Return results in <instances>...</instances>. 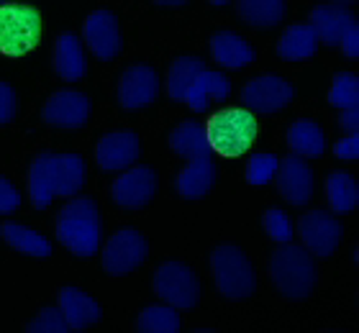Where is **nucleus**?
<instances>
[{
  "instance_id": "1",
  "label": "nucleus",
  "mask_w": 359,
  "mask_h": 333,
  "mask_svg": "<svg viewBox=\"0 0 359 333\" xmlns=\"http://www.w3.org/2000/svg\"><path fill=\"white\" fill-rule=\"evenodd\" d=\"M88 182V164L80 154L44 151L29 167V198L36 210H46L54 198H75Z\"/></svg>"
},
{
  "instance_id": "2",
  "label": "nucleus",
  "mask_w": 359,
  "mask_h": 333,
  "mask_svg": "<svg viewBox=\"0 0 359 333\" xmlns=\"http://www.w3.org/2000/svg\"><path fill=\"white\" fill-rule=\"evenodd\" d=\"M57 238L75 257H95L100 249V213L93 198H69L57 215Z\"/></svg>"
},
{
  "instance_id": "3",
  "label": "nucleus",
  "mask_w": 359,
  "mask_h": 333,
  "mask_svg": "<svg viewBox=\"0 0 359 333\" xmlns=\"http://www.w3.org/2000/svg\"><path fill=\"white\" fill-rule=\"evenodd\" d=\"M269 277L280 295L287 300H306L316 287L313 254L303 244H277V252L269 259Z\"/></svg>"
},
{
  "instance_id": "4",
  "label": "nucleus",
  "mask_w": 359,
  "mask_h": 333,
  "mask_svg": "<svg viewBox=\"0 0 359 333\" xmlns=\"http://www.w3.org/2000/svg\"><path fill=\"white\" fill-rule=\"evenodd\" d=\"M210 269L216 280L218 292L226 300H247L255 295L257 290V274L249 257L241 252L239 246L221 244L210 254Z\"/></svg>"
},
{
  "instance_id": "5",
  "label": "nucleus",
  "mask_w": 359,
  "mask_h": 333,
  "mask_svg": "<svg viewBox=\"0 0 359 333\" xmlns=\"http://www.w3.org/2000/svg\"><path fill=\"white\" fill-rule=\"evenodd\" d=\"M205 136L216 154L224 156H241L257 139V118L252 111L231 108V111H218L205 123Z\"/></svg>"
},
{
  "instance_id": "6",
  "label": "nucleus",
  "mask_w": 359,
  "mask_h": 333,
  "mask_svg": "<svg viewBox=\"0 0 359 333\" xmlns=\"http://www.w3.org/2000/svg\"><path fill=\"white\" fill-rule=\"evenodd\" d=\"M41 18L31 6H0V52L8 57H23L39 44Z\"/></svg>"
},
{
  "instance_id": "7",
  "label": "nucleus",
  "mask_w": 359,
  "mask_h": 333,
  "mask_svg": "<svg viewBox=\"0 0 359 333\" xmlns=\"http://www.w3.org/2000/svg\"><path fill=\"white\" fill-rule=\"evenodd\" d=\"M151 287L167 305H172L177 311H193L201 297V282L195 277L190 266L182 261H165L157 266Z\"/></svg>"
},
{
  "instance_id": "8",
  "label": "nucleus",
  "mask_w": 359,
  "mask_h": 333,
  "mask_svg": "<svg viewBox=\"0 0 359 333\" xmlns=\"http://www.w3.org/2000/svg\"><path fill=\"white\" fill-rule=\"evenodd\" d=\"M295 233L300 236V244L306 246L313 257H331L341 244L344 236V226L339 223L337 215H331L329 210H308L300 215V221L295 223Z\"/></svg>"
},
{
  "instance_id": "9",
  "label": "nucleus",
  "mask_w": 359,
  "mask_h": 333,
  "mask_svg": "<svg viewBox=\"0 0 359 333\" xmlns=\"http://www.w3.org/2000/svg\"><path fill=\"white\" fill-rule=\"evenodd\" d=\"M149 257V241L134 229L116 231L103 246V269L113 277L131 274Z\"/></svg>"
},
{
  "instance_id": "10",
  "label": "nucleus",
  "mask_w": 359,
  "mask_h": 333,
  "mask_svg": "<svg viewBox=\"0 0 359 333\" xmlns=\"http://www.w3.org/2000/svg\"><path fill=\"white\" fill-rule=\"evenodd\" d=\"M292 85L280 74H259L241 88V103H247V111L262 116L285 111L292 103Z\"/></svg>"
},
{
  "instance_id": "11",
  "label": "nucleus",
  "mask_w": 359,
  "mask_h": 333,
  "mask_svg": "<svg viewBox=\"0 0 359 333\" xmlns=\"http://www.w3.org/2000/svg\"><path fill=\"white\" fill-rule=\"evenodd\" d=\"M154 193H157V175L151 167H144V164H134L123 170L111 187L113 203L123 210H142L151 203Z\"/></svg>"
},
{
  "instance_id": "12",
  "label": "nucleus",
  "mask_w": 359,
  "mask_h": 333,
  "mask_svg": "<svg viewBox=\"0 0 359 333\" xmlns=\"http://www.w3.org/2000/svg\"><path fill=\"white\" fill-rule=\"evenodd\" d=\"M275 182H277V193L287 200V205L306 208L313 200L316 177L308 159H303V156L290 154L285 156V159H280Z\"/></svg>"
},
{
  "instance_id": "13",
  "label": "nucleus",
  "mask_w": 359,
  "mask_h": 333,
  "mask_svg": "<svg viewBox=\"0 0 359 333\" xmlns=\"http://www.w3.org/2000/svg\"><path fill=\"white\" fill-rule=\"evenodd\" d=\"M41 118L52 128H62V131L85 128L90 118V97L80 90H57L46 100Z\"/></svg>"
},
{
  "instance_id": "14",
  "label": "nucleus",
  "mask_w": 359,
  "mask_h": 333,
  "mask_svg": "<svg viewBox=\"0 0 359 333\" xmlns=\"http://www.w3.org/2000/svg\"><path fill=\"white\" fill-rule=\"evenodd\" d=\"M159 95V74L149 64H134L121 74L118 103L126 111H144Z\"/></svg>"
},
{
  "instance_id": "15",
  "label": "nucleus",
  "mask_w": 359,
  "mask_h": 333,
  "mask_svg": "<svg viewBox=\"0 0 359 333\" xmlns=\"http://www.w3.org/2000/svg\"><path fill=\"white\" fill-rule=\"evenodd\" d=\"M142 147L134 131H113L105 133L95 147V164L100 172H123L139 162Z\"/></svg>"
},
{
  "instance_id": "16",
  "label": "nucleus",
  "mask_w": 359,
  "mask_h": 333,
  "mask_svg": "<svg viewBox=\"0 0 359 333\" xmlns=\"http://www.w3.org/2000/svg\"><path fill=\"white\" fill-rule=\"evenodd\" d=\"M83 39L90 52L103 62L118 57L121 46H123L118 18H116L111 11H93L83 26Z\"/></svg>"
},
{
  "instance_id": "17",
  "label": "nucleus",
  "mask_w": 359,
  "mask_h": 333,
  "mask_svg": "<svg viewBox=\"0 0 359 333\" xmlns=\"http://www.w3.org/2000/svg\"><path fill=\"white\" fill-rule=\"evenodd\" d=\"M210 54H213V62L224 69H244L255 64L252 44L233 31H216L210 36Z\"/></svg>"
},
{
  "instance_id": "18",
  "label": "nucleus",
  "mask_w": 359,
  "mask_h": 333,
  "mask_svg": "<svg viewBox=\"0 0 359 333\" xmlns=\"http://www.w3.org/2000/svg\"><path fill=\"white\" fill-rule=\"evenodd\" d=\"M231 95V80L224 72L216 69H203L198 74V80L193 82V88L187 90L185 103L193 108L195 113H205L213 103H224L226 97Z\"/></svg>"
},
{
  "instance_id": "19",
  "label": "nucleus",
  "mask_w": 359,
  "mask_h": 333,
  "mask_svg": "<svg viewBox=\"0 0 359 333\" xmlns=\"http://www.w3.org/2000/svg\"><path fill=\"white\" fill-rule=\"evenodd\" d=\"M170 147L177 156L195 162V159H213V147H210L208 136H205V126L198 121H182L172 128L170 133Z\"/></svg>"
},
{
  "instance_id": "20",
  "label": "nucleus",
  "mask_w": 359,
  "mask_h": 333,
  "mask_svg": "<svg viewBox=\"0 0 359 333\" xmlns=\"http://www.w3.org/2000/svg\"><path fill=\"white\" fill-rule=\"evenodd\" d=\"M54 72L65 82H77L88 74V54L75 34H62L54 44Z\"/></svg>"
},
{
  "instance_id": "21",
  "label": "nucleus",
  "mask_w": 359,
  "mask_h": 333,
  "mask_svg": "<svg viewBox=\"0 0 359 333\" xmlns=\"http://www.w3.org/2000/svg\"><path fill=\"white\" fill-rule=\"evenodd\" d=\"M60 311L67 320L69 331H85L100 320V305L77 287H65L60 292Z\"/></svg>"
},
{
  "instance_id": "22",
  "label": "nucleus",
  "mask_w": 359,
  "mask_h": 333,
  "mask_svg": "<svg viewBox=\"0 0 359 333\" xmlns=\"http://www.w3.org/2000/svg\"><path fill=\"white\" fill-rule=\"evenodd\" d=\"M354 18V13H349L344 6H337V3H321V6L313 8L311 13V29H313L318 44L339 46V39H341V31H344L346 21Z\"/></svg>"
},
{
  "instance_id": "23",
  "label": "nucleus",
  "mask_w": 359,
  "mask_h": 333,
  "mask_svg": "<svg viewBox=\"0 0 359 333\" xmlns=\"http://www.w3.org/2000/svg\"><path fill=\"white\" fill-rule=\"evenodd\" d=\"M0 238L6 241L13 252L34 257V259H46L52 254V241L41 233H36L34 229L23 226L18 221H6L0 226Z\"/></svg>"
},
{
  "instance_id": "24",
  "label": "nucleus",
  "mask_w": 359,
  "mask_h": 333,
  "mask_svg": "<svg viewBox=\"0 0 359 333\" xmlns=\"http://www.w3.org/2000/svg\"><path fill=\"white\" fill-rule=\"evenodd\" d=\"M216 185V167H213V159H195L180 172L177 179H175V187L177 193L187 200H201L213 190Z\"/></svg>"
},
{
  "instance_id": "25",
  "label": "nucleus",
  "mask_w": 359,
  "mask_h": 333,
  "mask_svg": "<svg viewBox=\"0 0 359 333\" xmlns=\"http://www.w3.org/2000/svg\"><path fill=\"white\" fill-rule=\"evenodd\" d=\"M318 52V39H316L311 23H292L283 31L277 41V54L285 62H303L311 60Z\"/></svg>"
},
{
  "instance_id": "26",
  "label": "nucleus",
  "mask_w": 359,
  "mask_h": 333,
  "mask_svg": "<svg viewBox=\"0 0 359 333\" xmlns=\"http://www.w3.org/2000/svg\"><path fill=\"white\" fill-rule=\"evenodd\" d=\"M287 147L295 156L303 159H318L326 151V136L323 128L311 118H298L287 128Z\"/></svg>"
},
{
  "instance_id": "27",
  "label": "nucleus",
  "mask_w": 359,
  "mask_h": 333,
  "mask_svg": "<svg viewBox=\"0 0 359 333\" xmlns=\"http://www.w3.org/2000/svg\"><path fill=\"white\" fill-rule=\"evenodd\" d=\"M326 200L334 213H352L359 203V185L349 172H331L326 177Z\"/></svg>"
},
{
  "instance_id": "28",
  "label": "nucleus",
  "mask_w": 359,
  "mask_h": 333,
  "mask_svg": "<svg viewBox=\"0 0 359 333\" xmlns=\"http://www.w3.org/2000/svg\"><path fill=\"white\" fill-rule=\"evenodd\" d=\"M205 69V62L201 57H180L172 62L170 72H167V95L172 97L175 103H185L187 90L193 88V82L198 80V74Z\"/></svg>"
},
{
  "instance_id": "29",
  "label": "nucleus",
  "mask_w": 359,
  "mask_h": 333,
  "mask_svg": "<svg viewBox=\"0 0 359 333\" xmlns=\"http://www.w3.org/2000/svg\"><path fill=\"white\" fill-rule=\"evenodd\" d=\"M239 15L252 29H275L285 18V0H239Z\"/></svg>"
},
{
  "instance_id": "30",
  "label": "nucleus",
  "mask_w": 359,
  "mask_h": 333,
  "mask_svg": "<svg viewBox=\"0 0 359 333\" xmlns=\"http://www.w3.org/2000/svg\"><path fill=\"white\" fill-rule=\"evenodd\" d=\"M136 331L142 333H177L180 331V313L172 305H149L136 320Z\"/></svg>"
},
{
  "instance_id": "31",
  "label": "nucleus",
  "mask_w": 359,
  "mask_h": 333,
  "mask_svg": "<svg viewBox=\"0 0 359 333\" xmlns=\"http://www.w3.org/2000/svg\"><path fill=\"white\" fill-rule=\"evenodd\" d=\"M329 103L339 111L346 108H359V77L352 72H339L334 74L329 90Z\"/></svg>"
},
{
  "instance_id": "32",
  "label": "nucleus",
  "mask_w": 359,
  "mask_h": 333,
  "mask_svg": "<svg viewBox=\"0 0 359 333\" xmlns=\"http://www.w3.org/2000/svg\"><path fill=\"white\" fill-rule=\"evenodd\" d=\"M262 226H264V233L275 244H290L292 238H295V223L280 208H269L267 213L262 215Z\"/></svg>"
},
{
  "instance_id": "33",
  "label": "nucleus",
  "mask_w": 359,
  "mask_h": 333,
  "mask_svg": "<svg viewBox=\"0 0 359 333\" xmlns=\"http://www.w3.org/2000/svg\"><path fill=\"white\" fill-rule=\"evenodd\" d=\"M277 167H280V159L275 154H252L247 164V182L255 187H262V185H269L277 175Z\"/></svg>"
},
{
  "instance_id": "34",
  "label": "nucleus",
  "mask_w": 359,
  "mask_h": 333,
  "mask_svg": "<svg viewBox=\"0 0 359 333\" xmlns=\"http://www.w3.org/2000/svg\"><path fill=\"white\" fill-rule=\"evenodd\" d=\"M26 331L29 333H67L69 326H67V320H65V315H62L60 305H57V308H44L36 318L31 320Z\"/></svg>"
},
{
  "instance_id": "35",
  "label": "nucleus",
  "mask_w": 359,
  "mask_h": 333,
  "mask_svg": "<svg viewBox=\"0 0 359 333\" xmlns=\"http://www.w3.org/2000/svg\"><path fill=\"white\" fill-rule=\"evenodd\" d=\"M15 111H18L15 90L11 88L8 82H0V128L8 126V123L15 118Z\"/></svg>"
},
{
  "instance_id": "36",
  "label": "nucleus",
  "mask_w": 359,
  "mask_h": 333,
  "mask_svg": "<svg viewBox=\"0 0 359 333\" xmlns=\"http://www.w3.org/2000/svg\"><path fill=\"white\" fill-rule=\"evenodd\" d=\"M339 46H341L344 57H349V60H357V57H359V23H357V15L346 21L344 31H341V39H339Z\"/></svg>"
},
{
  "instance_id": "37",
  "label": "nucleus",
  "mask_w": 359,
  "mask_h": 333,
  "mask_svg": "<svg viewBox=\"0 0 359 333\" xmlns=\"http://www.w3.org/2000/svg\"><path fill=\"white\" fill-rule=\"evenodd\" d=\"M21 208V193L8 177H0V215H11Z\"/></svg>"
},
{
  "instance_id": "38",
  "label": "nucleus",
  "mask_w": 359,
  "mask_h": 333,
  "mask_svg": "<svg viewBox=\"0 0 359 333\" xmlns=\"http://www.w3.org/2000/svg\"><path fill=\"white\" fill-rule=\"evenodd\" d=\"M334 154L339 159H344V162H354L359 156V136L357 133H346L344 139H339L334 144Z\"/></svg>"
},
{
  "instance_id": "39",
  "label": "nucleus",
  "mask_w": 359,
  "mask_h": 333,
  "mask_svg": "<svg viewBox=\"0 0 359 333\" xmlns=\"http://www.w3.org/2000/svg\"><path fill=\"white\" fill-rule=\"evenodd\" d=\"M339 126H341V131H344V133H357V128H359V108H346V111H341Z\"/></svg>"
},
{
  "instance_id": "40",
  "label": "nucleus",
  "mask_w": 359,
  "mask_h": 333,
  "mask_svg": "<svg viewBox=\"0 0 359 333\" xmlns=\"http://www.w3.org/2000/svg\"><path fill=\"white\" fill-rule=\"evenodd\" d=\"M157 6H165V8H180V6H187L190 0H154Z\"/></svg>"
},
{
  "instance_id": "41",
  "label": "nucleus",
  "mask_w": 359,
  "mask_h": 333,
  "mask_svg": "<svg viewBox=\"0 0 359 333\" xmlns=\"http://www.w3.org/2000/svg\"><path fill=\"white\" fill-rule=\"evenodd\" d=\"M337 6H352V3H357V0H334Z\"/></svg>"
},
{
  "instance_id": "42",
  "label": "nucleus",
  "mask_w": 359,
  "mask_h": 333,
  "mask_svg": "<svg viewBox=\"0 0 359 333\" xmlns=\"http://www.w3.org/2000/svg\"><path fill=\"white\" fill-rule=\"evenodd\" d=\"M210 3H213V6H229L231 0H210Z\"/></svg>"
},
{
  "instance_id": "43",
  "label": "nucleus",
  "mask_w": 359,
  "mask_h": 333,
  "mask_svg": "<svg viewBox=\"0 0 359 333\" xmlns=\"http://www.w3.org/2000/svg\"><path fill=\"white\" fill-rule=\"evenodd\" d=\"M8 3H11V0H0V6H8Z\"/></svg>"
}]
</instances>
